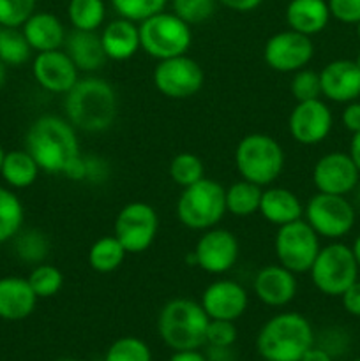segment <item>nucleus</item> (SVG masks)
Listing matches in <instances>:
<instances>
[{"label": "nucleus", "instance_id": "nucleus-35", "mask_svg": "<svg viewBox=\"0 0 360 361\" xmlns=\"http://www.w3.org/2000/svg\"><path fill=\"white\" fill-rule=\"evenodd\" d=\"M27 281L39 300L53 298L64 288V274L59 268L48 263L35 264L28 274Z\"/></svg>", "mask_w": 360, "mask_h": 361}, {"label": "nucleus", "instance_id": "nucleus-19", "mask_svg": "<svg viewBox=\"0 0 360 361\" xmlns=\"http://www.w3.org/2000/svg\"><path fill=\"white\" fill-rule=\"evenodd\" d=\"M253 291L261 303L272 309H281L295 300L299 291L296 274L282 264H267L253 279Z\"/></svg>", "mask_w": 360, "mask_h": 361}, {"label": "nucleus", "instance_id": "nucleus-8", "mask_svg": "<svg viewBox=\"0 0 360 361\" xmlns=\"http://www.w3.org/2000/svg\"><path fill=\"white\" fill-rule=\"evenodd\" d=\"M359 270L352 247L334 242L321 247L309 275L313 286L321 295L341 298L342 293L359 281Z\"/></svg>", "mask_w": 360, "mask_h": 361}, {"label": "nucleus", "instance_id": "nucleus-20", "mask_svg": "<svg viewBox=\"0 0 360 361\" xmlns=\"http://www.w3.org/2000/svg\"><path fill=\"white\" fill-rule=\"evenodd\" d=\"M321 95L328 101L348 102L360 97V69L355 60H334L320 71Z\"/></svg>", "mask_w": 360, "mask_h": 361}, {"label": "nucleus", "instance_id": "nucleus-25", "mask_svg": "<svg viewBox=\"0 0 360 361\" xmlns=\"http://www.w3.org/2000/svg\"><path fill=\"white\" fill-rule=\"evenodd\" d=\"M64 51L69 55V59L73 60L80 73L87 74L99 71L108 60L104 48H102L101 34H97V32H69L66 42H64Z\"/></svg>", "mask_w": 360, "mask_h": 361}, {"label": "nucleus", "instance_id": "nucleus-45", "mask_svg": "<svg viewBox=\"0 0 360 361\" xmlns=\"http://www.w3.org/2000/svg\"><path fill=\"white\" fill-rule=\"evenodd\" d=\"M342 126L349 130V133H359L360 130V102L352 101L346 104V108L342 109Z\"/></svg>", "mask_w": 360, "mask_h": 361}, {"label": "nucleus", "instance_id": "nucleus-24", "mask_svg": "<svg viewBox=\"0 0 360 361\" xmlns=\"http://www.w3.org/2000/svg\"><path fill=\"white\" fill-rule=\"evenodd\" d=\"M268 224L281 228L304 217V204L293 190L286 187H265L261 194L260 212Z\"/></svg>", "mask_w": 360, "mask_h": 361}, {"label": "nucleus", "instance_id": "nucleus-23", "mask_svg": "<svg viewBox=\"0 0 360 361\" xmlns=\"http://www.w3.org/2000/svg\"><path fill=\"white\" fill-rule=\"evenodd\" d=\"M101 42L108 60L126 62L141 49L140 27L134 21L119 16L102 28Z\"/></svg>", "mask_w": 360, "mask_h": 361}, {"label": "nucleus", "instance_id": "nucleus-44", "mask_svg": "<svg viewBox=\"0 0 360 361\" xmlns=\"http://www.w3.org/2000/svg\"><path fill=\"white\" fill-rule=\"evenodd\" d=\"M342 307L352 316L360 317V281L353 282L348 289L341 295Z\"/></svg>", "mask_w": 360, "mask_h": 361}, {"label": "nucleus", "instance_id": "nucleus-52", "mask_svg": "<svg viewBox=\"0 0 360 361\" xmlns=\"http://www.w3.org/2000/svg\"><path fill=\"white\" fill-rule=\"evenodd\" d=\"M353 192H355V204L360 208V182L356 183V187L353 189Z\"/></svg>", "mask_w": 360, "mask_h": 361}, {"label": "nucleus", "instance_id": "nucleus-30", "mask_svg": "<svg viewBox=\"0 0 360 361\" xmlns=\"http://www.w3.org/2000/svg\"><path fill=\"white\" fill-rule=\"evenodd\" d=\"M67 18L73 30L97 32L106 20L104 0H69Z\"/></svg>", "mask_w": 360, "mask_h": 361}, {"label": "nucleus", "instance_id": "nucleus-12", "mask_svg": "<svg viewBox=\"0 0 360 361\" xmlns=\"http://www.w3.org/2000/svg\"><path fill=\"white\" fill-rule=\"evenodd\" d=\"M152 81L159 94L175 101L191 99L201 90L205 73L200 63L187 55L157 60L152 73Z\"/></svg>", "mask_w": 360, "mask_h": 361}, {"label": "nucleus", "instance_id": "nucleus-34", "mask_svg": "<svg viewBox=\"0 0 360 361\" xmlns=\"http://www.w3.org/2000/svg\"><path fill=\"white\" fill-rule=\"evenodd\" d=\"M34 49L30 48L20 28H4L0 34V60L6 66H23L28 62Z\"/></svg>", "mask_w": 360, "mask_h": 361}, {"label": "nucleus", "instance_id": "nucleus-55", "mask_svg": "<svg viewBox=\"0 0 360 361\" xmlns=\"http://www.w3.org/2000/svg\"><path fill=\"white\" fill-rule=\"evenodd\" d=\"M355 63H356V66H359V69H360V53H359V55H356V59H355Z\"/></svg>", "mask_w": 360, "mask_h": 361}, {"label": "nucleus", "instance_id": "nucleus-2", "mask_svg": "<svg viewBox=\"0 0 360 361\" xmlns=\"http://www.w3.org/2000/svg\"><path fill=\"white\" fill-rule=\"evenodd\" d=\"M25 150L41 171L64 175L67 166L81 155L78 130L66 116L42 115L32 122L25 136Z\"/></svg>", "mask_w": 360, "mask_h": 361}, {"label": "nucleus", "instance_id": "nucleus-13", "mask_svg": "<svg viewBox=\"0 0 360 361\" xmlns=\"http://www.w3.org/2000/svg\"><path fill=\"white\" fill-rule=\"evenodd\" d=\"M193 254L194 264L205 274L224 275L233 270L239 261L240 243L235 233L215 226L207 231H201Z\"/></svg>", "mask_w": 360, "mask_h": 361}, {"label": "nucleus", "instance_id": "nucleus-57", "mask_svg": "<svg viewBox=\"0 0 360 361\" xmlns=\"http://www.w3.org/2000/svg\"><path fill=\"white\" fill-rule=\"evenodd\" d=\"M4 28H6V27H4V25L0 23V34H2V30H4Z\"/></svg>", "mask_w": 360, "mask_h": 361}, {"label": "nucleus", "instance_id": "nucleus-56", "mask_svg": "<svg viewBox=\"0 0 360 361\" xmlns=\"http://www.w3.org/2000/svg\"><path fill=\"white\" fill-rule=\"evenodd\" d=\"M356 35H359V39H360V21L356 23Z\"/></svg>", "mask_w": 360, "mask_h": 361}, {"label": "nucleus", "instance_id": "nucleus-51", "mask_svg": "<svg viewBox=\"0 0 360 361\" xmlns=\"http://www.w3.org/2000/svg\"><path fill=\"white\" fill-rule=\"evenodd\" d=\"M6 63L0 60V88L4 87V83H6V76H7V69H6Z\"/></svg>", "mask_w": 360, "mask_h": 361}, {"label": "nucleus", "instance_id": "nucleus-17", "mask_svg": "<svg viewBox=\"0 0 360 361\" xmlns=\"http://www.w3.org/2000/svg\"><path fill=\"white\" fill-rule=\"evenodd\" d=\"M32 76L42 90L66 95L80 80V71L60 48L37 53L32 62Z\"/></svg>", "mask_w": 360, "mask_h": 361}, {"label": "nucleus", "instance_id": "nucleus-9", "mask_svg": "<svg viewBox=\"0 0 360 361\" xmlns=\"http://www.w3.org/2000/svg\"><path fill=\"white\" fill-rule=\"evenodd\" d=\"M320 249V236L304 217L277 228L274 238L275 257L279 264L293 274H309Z\"/></svg>", "mask_w": 360, "mask_h": 361}, {"label": "nucleus", "instance_id": "nucleus-41", "mask_svg": "<svg viewBox=\"0 0 360 361\" xmlns=\"http://www.w3.org/2000/svg\"><path fill=\"white\" fill-rule=\"evenodd\" d=\"M239 331H236L235 321L210 319L207 328V344L210 348H232L236 342Z\"/></svg>", "mask_w": 360, "mask_h": 361}, {"label": "nucleus", "instance_id": "nucleus-15", "mask_svg": "<svg viewBox=\"0 0 360 361\" xmlns=\"http://www.w3.org/2000/svg\"><path fill=\"white\" fill-rule=\"evenodd\" d=\"M334 126L330 108L321 99L296 102L288 116L289 136L300 145L313 147L325 141Z\"/></svg>", "mask_w": 360, "mask_h": 361}, {"label": "nucleus", "instance_id": "nucleus-43", "mask_svg": "<svg viewBox=\"0 0 360 361\" xmlns=\"http://www.w3.org/2000/svg\"><path fill=\"white\" fill-rule=\"evenodd\" d=\"M85 162V180L83 182L92 185H102L109 178V164L99 155H83Z\"/></svg>", "mask_w": 360, "mask_h": 361}, {"label": "nucleus", "instance_id": "nucleus-21", "mask_svg": "<svg viewBox=\"0 0 360 361\" xmlns=\"http://www.w3.org/2000/svg\"><path fill=\"white\" fill-rule=\"evenodd\" d=\"M37 296L25 277L7 275L0 279V319L23 321L37 305Z\"/></svg>", "mask_w": 360, "mask_h": 361}, {"label": "nucleus", "instance_id": "nucleus-29", "mask_svg": "<svg viewBox=\"0 0 360 361\" xmlns=\"http://www.w3.org/2000/svg\"><path fill=\"white\" fill-rule=\"evenodd\" d=\"M127 252L115 235L101 236L88 249V264L97 274H112L122 267Z\"/></svg>", "mask_w": 360, "mask_h": 361}, {"label": "nucleus", "instance_id": "nucleus-58", "mask_svg": "<svg viewBox=\"0 0 360 361\" xmlns=\"http://www.w3.org/2000/svg\"><path fill=\"white\" fill-rule=\"evenodd\" d=\"M353 361H360V358H356V360H353Z\"/></svg>", "mask_w": 360, "mask_h": 361}, {"label": "nucleus", "instance_id": "nucleus-27", "mask_svg": "<svg viewBox=\"0 0 360 361\" xmlns=\"http://www.w3.org/2000/svg\"><path fill=\"white\" fill-rule=\"evenodd\" d=\"M39 173H41V168L27 150L6 152L0 176L9 187H13V189H27V187L34 185Z\"/></svg>", "mask_w": 360, "mask_h": 361}, {"label": "nucleus", "instance_id": "nucleus-11", "mask_svg": "<svg viewBox=\"0 0 360 361\" xmlns=\"http://www.w3.org/2000/svg\"><path fill=\"white\" fill-rule=\"evenodd\" d=\"M159 231V215L152 204L133 201L120 208L113 224L116 236L127 254H141L154 243Z\"/></svg>", "mask_w": 360, "mask_h": 361}, {"label": "nucleus", "instance_id": "nucleus-50", "mask_svg": "<svg viewBox=\"0 0 360 361\" xmlns=\"http://www.w3.org/2000/svg\"><path fill=\"white\" fill-rule=\"evenodd\" d=\"M352 250H353V256H355V259H356V264H359V268H360V235L356 236L355 242H353Z\"/></svg>", "mask_w": 360, "mask_h": 361}, {"label": "nucleus", "instance_id": "nucleus-31", "mask_svg": "<svg viewBox=\"0 0 360 361\" xmlns=\"http://www.w3.org/2000/svg\"><path fill=\"white\" fill-rule=\"evenodd\" d=\"M25 208L11 189L0 185V243L13 240L23 229Z\"/></svg>", "mask_w": 360, "mask_h": 361}, {"label": "nucleus", "instance_id": "nucleus-16", "mask_svg": "<svg viewBox=\"0 0 360 361\" xmlns=\"http://www.w3.org/2000/svg\"><path fill=\"white\" fill-rule=\"evenodd\" d=\"M360 182V171L349 154L330 152L316 161L313 168V183L318 192L346 196Z\"/></svg>", "mask_w": 360, "mask_h": 361}, {"label": "nucleus", "instance_id": "nucleus-46", "mask_svg": "<svg viewBox=\"0 0 360 361\" xmlns=\"http://www.w3.org/2000/svg\"><path fill=\"white\" fill-rule=\"evenodd\" d=\"M226 9L236 11V13H251L263 4V0H217Z\"/></svg>", "mask_w": 360, "mask_h": 361}, {"label": "nucleus", "instance_id": "nucleus-36", "mask_svg": "<svg viewBox=\"0 0 360 361\" xmlns=\"http://www.w3.org/2000/svg\"><path fill=\"white\" fill-rule=\"evenodd\" d=\"M109 4L120 18L141 23L147 18L164 11L168 0H109Z\"/></svg>", "mask_w": 360, "mask_h": 361}, {"label": "nucleus", "instance_id": "nucleus-48", "mask_svg": "<svg viewBox=\"0 0 360 361\" xmlns=\"http://www.w3.org/2000/svg\"><path fill=\"white\" fill-rule=\"evenodd\" d=\"M168 361H208V358L198 353V349H191V351H175V355Z\"/></svg>", "mask_w": 360, "mask_h": 361}, {"label": "nucleus", "instance_id": "nucleus-32", "mask_svg": "<svg viewBox=\"0 0 360 361\" xmlns=\"http://www.w3.org/2000/svg\"><path fill=\"white\" fill-rule=\"evenodd\" d=\"M14 254L28 264L44 263L49 254V240L39 229H21L13 238Z\"/></svg>", "mask_w": 360, "mask_h": 361}, {"label": "nucleus", "instance_id": "nucleus-33", "mask_svg": "<svg viewBox=\"0 0 360 361\" xmlns=\"http://www.w3.org/2000/svg\"><path fill=\"white\" fill-rule=\"evenodd\" d=\"M169 178L173 183L182 189L193 185V183L200 182L205 178V166L198 155L191 154V152H180L169 162Z\"/></svg>", "mask_w": 360, "mask_h": 361}, {"label": "nucleus", "instance_id": "nucleus-22", "mask_svg": "<svg viewBox=\"0 0 360 361\" xmlns=\"http://www.w3.org/2000/svg\"><path fill=\"white\" fill-rule=\"evenodd\" d=\"M25 39L34 51H52L60 49L66 42L67 32L62 20L56 14L46 11H35L21 27Z\"/></svg>", "mask_w": 360, "mask_h": 361}, {"label": "nucleus", "instance_id": "nucleus-10", "mask_svg": "<svg viewBox=\"0 0 360 361\" xmlns=\"http://www.w3.org/2000/svg\"><path fill=\"white\" fill-rule=\"evenodd\" d=\"M304 221L320 238L339 240L355 226V207L346 196L318 192L304 207Z\"/></svg>", "mask_w": 360, "mask_h": 361}, {"label": "nucleus", "instance_id": "nucleus-38", "mask_svg": "<svg viewBox=\"0 0 360 361\" xmlns=\"http://www.w3.org/2000/svg\"><path fill=\"white\" fill-rule=\"evenodd\" d=\"M217 4V0H172L173 13L191 27L210 20Z\"/></svg>", "mask_w": 360, "mask_h": 361}, {"label": "nucleus", "instance_id": "nucleus-26", "mask_svg": "<svg viewBox=\"0 0 360 361\" xmlns=\"http://www.w3.org/2000/svg\"><path fill=\"white\" fill-rule=\"evenodd\" d=\"M284 18L288 28L313 37L327 28L332 16L327 0H289Z\"/></svg>", "mask_w": 360, "mask_h": 361}, {"label": "nucleus", "instance_id": "nucleus-54", "mask_svg": "<svg viewBox=\"0 0 360 361\" xmlns=\"http://www.w3.org/2000/svg\"><path fill=\"white\" fill-rule=\"evenodd\" d=\"M56 361H85V360H78V358H62V360H56Z\"/></svg>", "mask_w": 360, "mask_h": 361}, {"label": "nucleus", "instance_id": "nucleus-37", "mask_svg": "<svg viewBox=\"0 0 360 361\" xmlns=\"http://www.w3.org/2000/svg\"><path fill=\"white\" fill-rule=\"evenodd\" d=\"M104 361H152V351L141 338L122 337L109 345Z\"/></svg>", "mask_w": 360, "mask_h": 361}, {"label": "nucleus", "instance_id": "nucleus-28", "mask_svg": "<svg viewBox=\"0 0 360 361\" xmlns=\"http://www.w3.org/2000/svg\"><path fill=\"white\" fill-rule=\"evenodd\" d=\"M263 187L247 180H236L226 189V212L235 217H249L260 212Z\"/></svg>", "mask_w": 360, "mask_h": 361}, {"label": "nucleus", "instance_id": "nucleus-42", "mask_svg": "<svg viewBox=\"0 0 360 361\" xmlns=\"http://www.w3.org/2000/svg\"><path fill=\"white\" fill-rule=\"evenodd\" d=\"M330 16L346 25L360 21V0H327Z\"/></svg>", "mask_w": 360, "mask_h": 361}, {"label": "nucleus", "instance_id": "nucleus-1", "mask_svg": "<svg viewBox=\"0 0 360 361\" xmlns=\"http://www.w3.org/2000/svg\"><path fill=\"white\" fill-rule=\"evenodd\" d=\"M119 111V95L109 81L97 76L80 78L64 95V113L76 130L97 134L113 126Z\"/></svg>", "mask_w": 360, "mask_h": 361}, {"label": "nucleus", "instance_id": "nucleus-47", "mask_svg": "<svg viewBox=\"0 0 360 361\" xmlns=\"http://www.w3.org/2000/svg\"><path fill=\"white\" fill-rule=\"evenodd\" d=\"M300 361H334V358H332L330 353L325 351L323 348H316V345H313V348L302 356V360Z\"/></svg>", "mask_w": 360, "mask_h": 361}, {"label": "nucleus", "instance_id": "nucleus-18", "mask_svg": "<svg viewBox=\"0 0 360 361\" xmlns=\"http://www.w3.org/2000/svg\"><path fill=\"white\" fill-rule=\"evenodd\" d=\"M200 303L210 319L236 321L247 310L249 295L240 282L219 279L205 288Z\"/></svg>", "mask_w": 360, "mask_h": 361}, {"label": "nucleus", "instance_id": "nucleus-4", "mask_svg": "<svg viewBox=\"0 0 360 361\" xmlns=\"http://www.w3.org/2000/svg\"><path fill=\"white\" fill-rule=\"evenodd\" d=\"M210 317L200 302L191 298H173L161 309L157 331L161 341L173 351H191L207 344Z\"/></svg>", "mask_w": 360, "mask_h": 361}, {"label": "nucleus", "instance_id": "nucleus-3", "mask_svg": "<svg viewBox=\"0 0 360 361\" xmlns=\"http://www.w3.org/2000/svg\"><path fill=\"white\" fill-rule=\"evenodd\" d=\"M314 345V331L299 312H281L258 331L256 349L265 361H300Z\"/></svg>", "mask_w": 360, "mask_h": 361}, {"label": "nucleus", "instance_id": "nucleus-40", "mask_svg": "<svg viewBox=\"0 0 360 361\" xmlns=\"http://www.w3.org/2000/svg\"><path fill=\"white\" fill-rule=\"evenodd\" d=\"M37 0H0V23L6 28H20L35 13Z\"/></svg>", "mask_w": 360, "mask_h": 361}, {"label": "nucleus", "instance_id": "nucleus-14", "mask_svg": "<svg viewBox=\"0 0 360 361\" xmlns=\"http://www.w3.org/2000/svg\"><path fill=\"white\" fill-rule=\"evenodd\" d=\"M313 56V39L309 35L299 34L292 28L270 35L263 46L265 63L275 73H296L309 66Z\"/></svg>", "mask_w": 360, "mask_h": 361}, {"label": "nucleus", "instance_id": "nucleus-7", "mask_svg": "<svg viewBox=\"0 0 360 361\" xmlns=\"http://www.w3.org/2000/svg\"><path fill=\"white\" fill-rule=\"evenodd\" d=\"M141 49L155 60L186 55L193 44V27L175 13L161 11L138 23Z\"/></svg>", "mask_w": 360, "mask_h": 361}, {"label": "nucleus", "instance_id": "nucleus-5", "mask_svg": "<svg viewBox=\"0 0 360 361\" xmlns=\"http://www.w3.org/2000/svg\"><path fill=\"white\" fill-rule=\"evenodd\" d=\"M284 162V150L270 134H247L235 148V168L240 178L260 187L272 185L282 175Z\"/></svg>", "mask_w": 360, "mask_h": 361}, {"label": "nucleus", "instance_id": "nucleus-53", "mask_svg": "<svg viewBox=\"0 0 360 361\" xmlns=\"http://www.w3.org/2000/svg\"><path fill=\"white\" fill-rule=\"evenodd\" d=\"M4 157H6V150L2 148V145H0V169H2V164H4Z\"/></svg>", "mask_w": 360, "mask_h": 361}, {"label": "nucleus", "instance_id": "nucleus-39", "mask_svg": "<svg viewBox=\"0 0 360 361\" xmlns=\"http://www.w3.org/2000/svg\"><path fill=\"white\" fill-rule=\"evenodd\" d=\"M289 90H292V95L295 97L296 102L321 99L320 73H316L313 69H307V67L296 71V73H293Z\"/></svg>", "mask_w": 360, "mask_h": 361}, {"label": "nucleus", "instance_id": "nucleus-6", "mask_svg": "<svg viewBox=\"0 0 360 361\" xmlns=\"http://www.w3.org/2000/svg\"><path fill=\"white\" fill-rule=\"evenodd\" d=\"M226 214V189L217 180L207 176L182 189L176 201V217L180 224L193 231L215 228Z\"/></svg>", "mask_w": 360, "mask_h": 361}, {"label": "nucleus", "instance_id": "nucleus-49", "mask_svg": "<svg viewBox=\"0 0 360 361\" xmlns=\"http://www.w3.org/2000/svg\"><path fill=\"white\" fill-rule=\"evenodd\" d=\"M349 157H352V161L355 162V166L359 168L360 171V130L359 133L353 134L352 141H349Z\"/></svg>", "mask_w": 360, "mask_h": 361}]
</instances>
